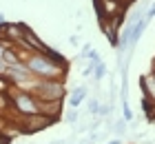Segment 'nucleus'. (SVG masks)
Returning <instances> with one entry per match:
<instances>
[{
	"instance_id": "1",
	"label": "nucleus",
	"mask_w": 155,
	"mask_h": 144,
	"mask_svg": "<svg viewBox=\"0 0 155 144\" xmlns=\"http://www.w3.org/2000/svg\"><path fill=\"white\" fill-rule=\"evenodd\" d=\"M25 64L29 67V71L38 78V80H55V78L67 75V69H64V67L51 62L45 53H40V51H33Z\"/></svg>"
},
{
	"instance_id": "2",
	"label": "nucleus",
	"mask_w": 155,
	"mask_h": 144,
	"mask_svg": "<svg viewBox=\"0 0 155 144\" xmlns=\"http://www.w3.org/2000/svg\"><path fill=\"white\" fill-rule=\"evenodd\" d=\"M95 9H97V16H100V22L120 25L124 18L126 5L122 0H95Z\"/></svg>"
},
{
	"instance_id": "3",
	"label": "nucleus",
	"mask_w": 155,
	"mask_h": 144,
	"mask_svg": "<svg viewBox=\"0 0 155 144\" xmlns=\"http://www.w3.org/2000/svg\"><path fill=\"white\" fill-rule=\"evenodd\" d=\"M33 95L40 102L62 100L64 98V82H62V78H55V80H38L36 86H33Z\"/></svg>"
},
{
	"instance_id": "4",
	"label": "nucleus",
	"mask_w": 155,
	"mask_h": 144,
	"mask_svg": "<svg viewBox=\"0 0 155 144\" xmlns=\"http://www.w3.org/2000/svg\"><path fill=\"white\" fill-rule=\"evenodd\" d=\"M7 95H11V93H7ZM11 104H13V109H16L20 115H33V113H38V109H40L38 98L33 95V93H29V91L13 93V95H11Z\"/></svg>"
},
{
	"instance_id": "5",
	"label": "nucleus",
	"mask_w": 155,
	"mask_h": 144,
	"mask_svg": "<svg viewBox=\"0 0 155 144\" xmlns=\"http://www.w3.org/2000/svg\"><path fill=\"white\" fill-rule=\"evenodd\" d=\"M27 124L22 126V131L25 133H36V131H42V129H47V126H51L53 124V120L49 118V115L45 113H33V115H20Z\"/></svg>"
},
{
	"instance_id": "6",
	"label": "nucleus",
	"mask_w": 155,
	"mask_h": 144,
	"mask_svg": "<svg viewBox=\"0 0 155 144\" xmlns=\"http://www.w3.org/2000/svg\"><path fill=\"white\" fill-rule=\"evenodd\" d=\"M40 102V100H38ZM60 111H62V100H51V102H40V109H38V113H45V115H49L53 122L60 118Z\"/></svg>"
},
{
	"instance_id": "7",
	"label": "nucleus",
	"mask_w": 155,
	"mask_h": 144,
	"mask_svg": "<svg viewBox=\"0 0 155 144\" xmlns=\"http://www.w3.org/2000/svg\"><path fill=\"white\" fill-rule=\"evenodd\" d=\"M87 86H78V89H73V93H71V98H69V104H71L73 106V109H75V106H80L82 104V100L84 98H87Z\"/></svg>"
},
{
	"instance_id": "8",
	"label": "nucleus",
	"mask_w": 155,
	"mask_h": 144,
	"mask_svg": "<svg viewBox=\"0 0 155 144\" xmlns=\"http://www.w3.org/2000/svg\"><path fill=\"white\" fill-rule=\"evenodd\" d=\"M142 109H144V115H146V120L155 122V100H153V98L144 95V100H142Z\"/></svg>"
},
{
	"instance_id": "9",
	"label": "nucleus",
	"mask_w": 155,
	"mask_h": 144,
	"mask_svg": "<svg viewBox=\"0 0 155 144\" xmlns=\"http://www.w3.org/2000/svg\"><path fill=\"white\" fill-rule=\"evenodd\" d=\"M2 62L7 64V67H11V64H16V62H20V60H18V55H16V51H13V47H9V49H5Z\"/></svg>"
},
{
	"instance_id": "10",
	"label": "nucleus",
	"mask_w": 155,
	"mask_h": 144,
	"mask_svg": "<svg viewBox=\"0 0 155 144\" xmlns=\"http://www.w3.org/2000/svg\"><path fill=\"white\" fill-rule=\"evenodd\" d=\"M93 71H95V73H93V75H95V80H102V78L107 75V64H104L102 60H97V62L93 64Z\"/></svg>"
},
{
	"instance_id": "11",
	"label": "nucleus",
	"mask_w": 155,
	"mask_h": 144,
	"mask_svg": "<svg viewBox=\"0 0 155 144\" xmlns=\"http://www.w3.org/2000/svg\"><path fill=\"white\" fill-rule=\"evenodd\" d=\"M64 120H67V122H75V120H78V111H75V109H71V111L64 115Z\"/></svg>"
},
{
	"instance_id": "12",
	"label": "nucleus",
	"mask_w": 155,
	"mask_h": 144,
	"mask_svg": "<svg viewBox=\"0 0 155 144\" xmlns=\"http://www.w3.org/2000/svg\"><path fill=\"white\" fill-rule=\"evenodd\" d=\"M97 109H100L97 100H91V102H89V111H91V113H97Z\"/></svg>"
},
{
	"instance_id": "13",
	"label": "nucleus",
	"mask_w": 155,
	"mask_h": 144,
	"mask_svg": "<svg viewBox=\"0 0 155 144\" xmlns=\"http://www.w3.org/2000/svg\"><path fill=\"white\" fill-rule=\"evenodd\" d=\"M153 16H155V5H151V7H149V9H146V11H144V18H149V20H151Z\"/></svg>"
},
{
	"instance_id": "14",
	"label": "nucleus",
	"mask_w": 155,
	"mask_h": 144,
	"mask_svg": "<svg viewBox=\"0 0 155 144\" xmlns=\"http://www.w3.org/2000/svg\"><path fill=\"white\" fill-rule=\"evenodd\" d=\"M122 106H124V118H126V120H131V118H133V113H131V109H129V104L124 102Z\"/></svg>"
},
{
	"instance_id": "15",
	"label": "nucleus",
	"mask_w": 155,
	"mask_h": 144,
	"mask_svg": "<svg viewBox=\"0 0 155 144\" xmlns=\"http://www.w3.org/2000/svg\"><path fill=\"white\" fill-rule=\"evenodd\" d=\"M124 129H126V126H124V122H117V124H115V133H117V135H122V133H124Z\"/></svg>"
},
{
	"instance_id": "16",
	"label": "nucleus",
	"mask_w": 155,
	"mask_h": 144,
	"mask_svg": "<svg viewBox=\"0 0 155 144\" xmlns=\"http://www.w3.org/2000/svg\"><path fill=\"white\" fill-rule=\"evenodd\" d=\"M0 75H7V64L0 60Z\"/></svg>"
},
{
	"instance_id": "17",
	"label": "nucleus",
	"mask_w": 155,
	"mask_h": 144,
	"mask_svg": "<svg viewBox=\"0 0 155 144\" xmlns=\"http://www.w3.org/2000/svg\"><path fill=\"white\" fill-rule=\"evenodd\" d=\"M97 111H100V113H102V115H107V113H109V111H111V106H102V109H97Z\"/></svg>"
},
{
	"instance_id": "18",
	"label": "nucleus",
	"mask_w": 155,
	"mask_h": 144,
	"mask_svg": "<svg viewBox=\"0 0 155 144\" xmlns=\"http://www.w3.org/2000/svg\"><path fill=\"white\" fill-rule=\"evenodd\" d=\"M5 49H7V47L2 45V42H0V60H2V55H5Z\"/></svg>"
},
{
	"instance_id": "19",
	"label": "nucleus",
	"mask_w": 155,
	"mask_h": 144,
	"mask_svg": "<svg viewBox=\"0 0 155 144\" xmlns=\"http://www.w3.org/2000/svg\"><path fill=\"white\" fill-rule=\"evenodd\" d=\"M0 144H9V140H7L5 135H0Z\"/></svg>"
},
{
	"instance_id": "20",
	"label": "nucleus",
	"mask_w": 155,
	"mask_h": 144,
	"mask_svg": "<svg viewBox=\"0 0 155 144\" xmlns=\"http://www.w3.org/2000/svg\"><path fill=\"white\" fill-rule=\"evenodd\" d=\"M122 2H124V5H126V7H131V5H133V2H135V0H122Z\"/></svg>"
},
{
	"instance_id": "21",
	"label": "nucleus",
	"mask_w": 155,
	"mask_h": 144,
	"mask_svg": "<svg viewBox=\"0 0 155 144\" xmlns=\"http://www.w3.org/2000/svg\"><path fill=\"white\" fill-rule=\"evenodd\" d=\"M2 18H5V16H2V13H0V22H5V20H2Z\"/></svg>"
},
{
	"instance_id": "22",
	"label": "nucleus",
	"mask_w": 155,
	"mask_h": 144,
	"mask_svg": "<svg viewBox=\"0 0 155 144\" xmlns=\"http://www.w3.org/2000/svg\"><path fill=\"white\" fill-rule=\"evenodd\" d=\"M153 78H155V71H153Z\"/></svg>"
}]
</instances>
